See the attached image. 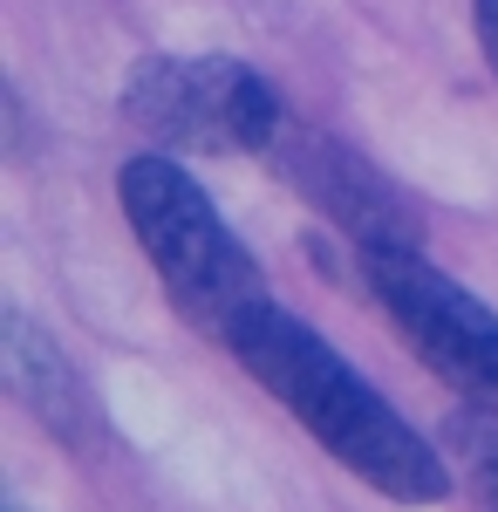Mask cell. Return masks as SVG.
I'll list each match as a JSON object with an SVG mask.
<instances>
[{"instance_id":"9","label":"cell","mask_w":498,"mask_h":512,"mask_svg":"<svg viewBox=\"0 0 498 512\" xmlns=\"http://www.w3.org/2000/svg\"><path fill=\"white\" fill-rule=\"evenodd\" d=\"M7 512H21V506H7Z\"/></svg>"},{"instance_id":"1","label":"cell","mask_w":498,"mask_h":512,"mask_svg":"<svg viewBox=\"0 0 498 512\" xmlns=\"http://www.w3.org/2000/svg\"><path fill=\"white\" fill-rule=\"evenodd\" d=\"M232 362L301 424L342 472L403 506H437L451 492V465L430 437L389 403L321 328H307L280 301H253L226 335Z\"/></svg>"},{"instance_id":"6","label":"cell","mask_w":498,"mask_h":512,"mask_svg":"<svg viewBox=\"0 0 498 512\" xmlns=\"http://www.w3.org/2000/svg\"><path fill=\"white\" fill-rule=\"evenodd\" d=\"M0 376H7V390L28 403V417H35L48 437H62L69 451H103V444H110L103 410H96L89 383L76 376V362L62 355L55 335H41L21 308L0 315Z\"/></svg>"},{"instance_id":"8","label":"cell","mask_w":498,"mask_h":512,"mask_svg":"<svg viewBox=\"0 0 498 512\" xmlns=\"http://www.w3.org/2000/svg\"><path fill=\"white\" fill-rule=\"evenodd\" d=\"M471 28H478V55L498 76V0H471Z\"/></svg>"},{"instance_id":"5","label":"cell","mask_w":498,"mask_h":512,"mask_svg":"<svg viewBox=\"0 0 498 512\" xmlns=\"http://www.w3.org/2000/svg\"><path fill=\"white\" fill-rule=\"evenodd\" d=\"M267 164H280V178L335 226V233L362 253V246H417L423 212L389 185L369 158H355L348 144H335L328 130L287 123L280 144L267 151Z\"/></svg>"},{"instance_id":"3","label":"cell","mask_w":498,"mask_h":512,"mask_svg":"<svg viewBox=\"0 0 498 512\" xmlns=\"http://www.w3.org/2000/svg\"><path fill=\"white\" fill-rule=\"evenodd\" d=\"M123 117L178 158H267L287 103L239 55H144L123 82Z\"/></svg>"},{"instance_id":"7","label":"cell","mask_w":498,"mask_h":512,"mask_svg":"<svg viewBox=\"0 0 498 512\" xmlns=\"http://www.w3.org/2000/svg\"><path fill=\"white\" fill-rule=\"evenodd\" d=\"M451 458L464 465V492L478 512H498V417L458 410L451 417Z\"/></svg>"},{"instance_id":"2","label":"cell","mask_w":498,"mask_h":512,"mask_svg":"<svg viewBox=\"0 0 498 512\" xmlns=\"http://www.w3.org/2000/svg\"><path fill=\"white\" fill-rule=\"evenodd\" d=\"M116 205L144 246L151 274L164 280V301L178 308V321L226 349L239 315L267 301V274L219 219L205 185L171 151H144V158H123L116 171Z\"/></svg>"},{"instance_id":"4","label":"cell","mask_w":498,"mask_h":512,"mask_svg":"<svg viewBox=\"0 0 498 512\" xmlns=\"http://www.w3.org/2000/svg\"><path fill=\"white\" fill-rule=\"evenodd\" d=\"M362 287L410 342L430 376L464 396H498V315L444 267H430L417 246H362Z\"/></svg>"}]
</instances>
